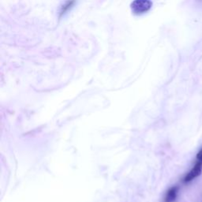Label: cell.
Here are the masks:
<instances>
[{
	"label": "cell",
	"mask_w": 202,
	"mask_h": 202,
	"mask_svg": "<svg viewBox=\"0 0 202 202\" xmlns=\"http://www.w3.org/2000/svg\"><path fill=\"white\" fill-rule=\"evenodd\" d=\"M75 4V0H66L65 3H64L62 6L60 8V11H59V16L62 17V16L65 15L66 13H68L69 11L71 10L72 9L74 6Z\"/></svg>",
	"instance_id": "3957f363"
},
{
	"label": "cell",
	"mask_w": 202,
	"mask_h": 202,
	"mask_svg": "<svg viewBox=\"0 0 202 202\" xmlns=\"http://www.w3.org/2000/svg\"><path fill=\"white\" fill-rule=\"evenodd\" d=\"M152 7L151 0H134L130 5V8L135 15H142L148 13Z\"/></svg>",
	"instance_id": "6da1fadb"
},
{
	"label": "cell",
	"mask_w": 202,
	"mask_h": 202,
	"mask_svg": "<svg viewBox=\"0 0 202 202\" xmlns=\"http://www.w3.org/2000/svg\"><path fill=\"white\" fill-rule=\"evenodd\" d=\"M202 170V163H201L200 161H198V163H196L195 166L193 167V169L187 174L186 177L183 179V182H191L192 180H193L194 178H196L197 177L200 175L201 173Z\"/></svg>",
	"instance_id": "7a4b0ae2"
},
{
	"label": "cell",
	"mask_w": 202,
	"mask_h": 202,
	"mask_svg": "<svg viewBox=\"0 0 202 202\" xmlns=\"http://www.w3.org/2000/svg\"><path fill=\"white\" fill-rule=\"evenodd\" d=\"M197 159H198V161L202 163V149L197 154Z\"/></svg>",
	"instance_id": "5b68a950"
},
{
	"label": "cell",
	"mask_w": 202,
	"mask_h": 202,
	"mask_svg": "<svg viewBox=\"0 0 202 202\" xmlns=\"http://www.w3.org/2000/svg\"><path fill=\"white\" fill-rule=\"evenodd\" d=\"M178 188L176 186L172 187L167 192L166 197H165V202H174L177 198Z\"/></svg>",
	"instance_id": "277c9868"
}]
</instances>
